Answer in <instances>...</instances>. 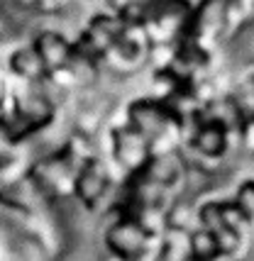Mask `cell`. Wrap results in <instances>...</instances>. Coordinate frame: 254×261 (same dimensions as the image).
<instances>
[{"mask_svg":"<svg viewBox=\"0 0 254 261\" xmlns=\"http://www.w3.org/2000/svg\"><path fill=\"white\" fill-rule=\"evenodd\" d=\"M110 239H113V247L117 249L120 256H132L142 247V232L135 225H120V227H115L110 232Z\"/></svg>","mask_w":254,"mask_h":261,"instance_id":"cell-1","label":"cell"},{"mask_svg":"<svg viewBox=\"0 0 254 261\" xmlns=\"http://www.w3.org/2000/svg\"><path fill=\"white\" fill-rule=\"evenodd\" d=\"M105 188V176L100 173L98 166H88V169L81 173V178H79V191L86 200H95L98 195L103 193Z\"/></svg>","mask_w":254,"mask_h":261,"instance_id":"cell-2","label":"cell"},{"mask_svg":"<svg viewBox=\"0 0 254 261\" xmlns=\"http://www.w3.org/2000/svg\"><path fill=\"white\" fill-rule=\"evenodd\" d=\"M113 261H127V256H120V254H117V259H113Z\"/></svg>","mask_w":254,"mask_h":261,"instance_id":"cell-3","label":"cell"}]
</instances>
